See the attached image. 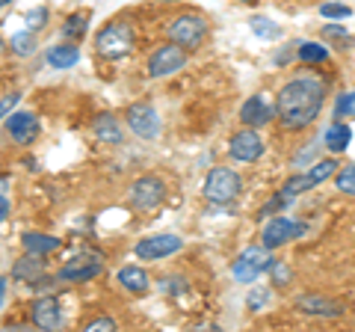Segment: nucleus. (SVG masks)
Here are the masks:
<instances>
[{
  "instance_id": "obj_15",
  "label": "nucleus",
  "mask_w": 355,
  "mask_h": 332,
  "mask_svg": "<svg viewBox=\"0 0 355 332\" xmlns=\"http://www.w3.org/2000/svg\"><path fill=\"white\" fill-rule=\"evenodd\" d=\"M6 128H9V137H12L15 142H21V146H30V142L39 137V119L33 113H24V110L9 116Z\"/></svg>"
},
{
  "instance_id": "obj_31",
  "label": "nucleus",
  "mask_w": 355,
  "mask_h": 332,
  "mask_svg": "<svg viewBox=\"0 0 355 332\" xmlns=\"http://www.w3.org/2000/svg\"><path fill=\"white\" fill-rule=\"evenodd\" d=\"M246 303H249L252 312H261V308L270 306V291H266V288H254V291H249Z\"/></svg>"
},
{
  "instance_id": "obj_32",
  "label": "nucleus",
  "mask_w": 355,
  "mask_h": 332,
  "mask_svg": "<svg viewBox=\"0 0 355 332\" xmlns=\"http://www.w3.org/2000/svg\"><path fill=\"white\" fill-rule=\"evenodd\" d=\"M270 276H272V282L275 285H291V267H287V264L284 261H272L270 264Z\"/></svg>"
},
{
  "instance_id": "obj_3",
  "label": "nucleus",
  "mask_w": 355,
  "mask_h": 332,
  "mask_svg": "<svg viewBox=\"0 0 355 332\" xmlns=\"http://www.w3.org/2000/svg\"><path fill=\"white\" fill-rule=\"evenodd\" d=\"M240 190H243V179L234 169H228V166H216L205 179V199L210 205L225 208L240 196Z\"/></svg>"
},
{
  "instance_id": "obj_34",
  "label": "nucleus",
  "mask_w": 355,
  "mask_h": 332,
  "mask_svg": "<svg viewBox=\"0 0 355 332\" xmlns=\"http://www.w3.org/2000/svg\"><path fill=\"white\" fill-rule=\"evenodd\" d=\"M24 21H27V27L39 30V27H44V21H48V9H44V6H39V9H30V13L24 15Z\"/></svg>"
},
{
  "instance_id": "obj_21",
  "label": "nucleus",
  "mask_w": 355,
  "mask_h": 332,
  "mask_svg": "<svg viewBox=\"0 0 355 332\" xmlns=\"http://www.w3.org/2000/svg\"><path fill=\"white\" fill-rule=\"evenodd\" d=\"M349 140H352V128H347L343 122H335L329 131H326V137H323V146L329 149V151H335V154H340L343 149L349 146Z\"/></svg>"
},
{
  "instance_id": "obj_35",
  "label": "nucleus",
  "mask_w": 355,
  "mask_h": 332,
  "mask_svg": "<svg viewBox=\"0 0 355 332\" xmlns=\"http://www.w3.org/2000/svg\"><path fill=\"white\" fill-rule=\"evenodd\" d=\"M116 329V320L113 317H95L86 324V332H113Z\"/></svg>"
},
{
  "instance_id": "obj_8",
  "label": "nucleus",
  "mask_w": 355,
  "mask_h": 332,
  "mask_svg": "<svg viewBox=\"0 0 355 332\" xmlns=\"http://www.w3.org/2000/svg\"><path fill=\"white\" fill-rule=\"evenodd\" d=\"M128 125H130L133 134L142 137V140H154V137L160 134V116H157V110H154L151 104H146V101L130 104V110H128Z\"/></svg>"
},
{
  "instance_id": "obj_22",
  "label": "nucleus",
  "mask_w": 355,
  "mask_h": 332,
  "mask_svg": "<svg viewBox=\"0 0 355 332\" xmlns=\"http://www.w3.org/2000/svg\"><path fill=\"white\" fill-rule=\"evenodd\" d=\"M77 60H80V51H77L74 45H53L48 51L51 69H71V65H77Z\"/></svg>"
},
{
  "instance_id": "obj_28",
  "label": "nucleus",
  "mask_w": 355,
  "mask_h": 332,
  "mask_svg": "<svg viewBox=\"0 0 355 332\" xmlns=\"http://www.w3.org/2000/svg\"><path fill=\"white\" fill-rule=\"evenodd\" d=\"M338 190L347 193V196H355V163L343 166V169L338 172Z\"/></svg>"
},
{
  "instance_id": "obj_18",
  "label": "nucleus",
  "mask_w": 355,
  "mask_h": 332,
  "mask_svg": "<svg viewBox=\"0 0 355 332\" xmlns=\"http://www.w3.org/2000/svg\"><path fill=\"white\" fill-rule=\"evenodd\" d=\"M42 270H44V258L42 256H36V252H27L24 258H21L15 267H12V276L18 282H27V285H33L36 279H42Z\"/></svg>"
},
{
  "instance_id": "obj_36",
  "label": "nucleus",
  "mask_w": 355,
  "mask_h": 332,
  "mask_svg": "<svg viewBox=\"0 0 355 332\" xmlns=\"http://www.w3.org/2000/svg\"><path fill=\"white\" fill-rule=\"evenodd\" d=\"M21 101V92H12V95H6L3 101H0V119H3L6 113H12V107Z\"/></svg>"
},
{
  "instance_id": "obj_24",
  "label": "nucleus",
  "mask_w": 355,
  "mask_h": 332,
  "mask_svg": "<svg viewBox=\"0 0 355 332\" xmlns=\"http://www.w3.org/2000/svg\"><path fill=\"white\" fill-rule=\"evenodd\" d=\"M329 57V51L317 42H299V60L302 63H323Z\"/></svg>"
},
{
  "instance_id": "obj_29",
  "label": "nucleus",
  "mask_w": 355,
  "mask_h": 332,
  "mask_svg": "<svg viewBox=\"0 0 355 332\" xmlns=\"http://www.w3.org/2000/svg\"><path fill=\"white\" fill-rule=\"evenodd\" d=\"M335 116L343 119V116H355V90L352 92H343L335 104Z\"/></svg>"
},
{
  "instance_id": "obj_16",
  "label": "nucleus",
  "mask_w": 355,
  "mask_h": 332,
  "mask_svg": "<svg viewBox=\"0 0 355 332\" xmlns=\"http://www.w3.org/2000/svg\"><path fill=\"white\" fill-rule=\"evenodd\" d=\"M296 306H299V312H305V315H320V317H340L343 315L340 303L329 300V297H317V294L296 297Z\"/></svg>"
},
{
  "instance_id": "obj_25",
  "label": "nucleus",
  "mask_w": 355,
  "mask_h": 332,
  "mask_svg": "<svg viewBox=\"0 0 355 332\" xmlns=\"http://www.w3.org/2000/svg\"><path fill=\"white\" fill-rule=\"evenodd\" d=\"M86 27H89V15H71V18L62 24V36H69V39H83V36H86Z\"/></svg>"
},
{
  "instance_id": "obj_2",
  "label": "nucleus",
  "mask_w": 355,
  "mask_h": 332,
  "mask_svg": "<svg viewBox=\"0 0 355 332\" xmlns=\"http://www.w3.org/2000/svg\"><path fill=\"white\" fill-rule=\"evenodd\" d=\"M133 42H137V33H133V27L128 21H113V24H107L101 33H98L95 48L107 60H121L133 51Z\"/></svg>"
},
{
  "instance_id": "obj_13",
  "label": "nucleus",
  "mask_w": 355,
  "mask_h": 332,
  "mask_svg": "<svg viewBox=\"0 0 355 332\" xmlns=\"http://www.w3.org/2000/svg\"><path fill=\"white\" fill-rule=\"evenodd\" d=\"M263 154V140L254 134L252 128L240 131V134L231 137V158L240 163H254Z\"/></svg>"
},
{
  "instance_id": "obj_41",
  "label": "nucleus",
  "mask_w": 355,
  "mask_h": 332,
  "mask_svg": "<svg viewBox=\"0 0 355 332\" xmlns=\"http://www.w3.org/2000/svg\"><path fill=\"white\" fill-rule=\"evenodd\" d=\"M9 3H12V0H0V6H9Z\"/></svg>"
},
{
  "instance_id": "obj_5",
  "label": "nucleus",
  "mask_w": 355,
  "mask_h": 332,
  "mask_svg": "<svg viewBox=\"0 0 355 332\" xmlns=\"http://www.w3.org/2000/svg\"><path fill=\"white\" fill-rule=\"evenodd\" d=\"M272 249L270 247H249L243 256L234 261V279L243 282V285H249L254 282L263 270H270V264H272Z\"/></svg>"
},
{
  "instance_id": "obj_42",
  "label": "nucleus",
  "mask_w": 355,
  "mask_h": 332,
  "mask_svg": "<svg viewBox=\"0 0 355 332\" xmlns=\"http://www.w3.org/2000/svg\"><path fill=\"white\" fill-rule=\"evenodd\" d=\"M240 3H254V0H240Z\"/></svg>"
},
{
  "instance_id": "obj_33",
  "label": "nucleus",
  "mask_w": 355,
  "mask_h": 332,
  "mask_svg": "<svg viewBox=\"0 0 355 332\" xmlns=\"http://www.w3.org/2000/svg\"><path fill=\"white\" fill-rule=\"evenodd\" d=\"M352 9L349 6H343V3H323L320 6V15L323 18H349Z\"/></svg>"
},
{
  "instance_id": "obj_17",
  "label": "nucleus",
  "mask_w": 355,
  "mask_h": 332,
  "mask_svg": "<svg viewBox=\"0 0 355 332\" xmlns=\"http://www.w3.org/2000/svg\"><path fill=\"white\" fill-rule=\"evenodd\" d=\"M92 131H95V137H98V140H101V142H110V146H121V142H125V131H121L119 119H116L113 113L95 116Z\"/></svg>"
},
{
  "instance_id": "obj_1",
  "label": "nucleus",
  "mask_w": 355,
  "mask_h": 332,
  "mask_svg": "<svg viewBox=\"0 0 355 332\" xmlns=\"http://www.w3.org/2000/svg\"><path fill=\"white\" fill-rule=\"evenodd\" d=\"M326 101V86L317 77H296V81L284 83L279 98H275V110L287 131H302L320 116V107Z\"/></svg>"
},
{
  "instance_id": "obj_10",
  "label": "nucleus",
  "mask_w": 355,
  "mask_h": 332,
  "mask_svg": "<svg viewBox=\"0 0 355 332\" xmlns=\"http://www.w3.org/2000/svg\"><path fill=\"white\" fill-rule=\"evenodd\" d=\"M302 235H305V223H293V219L275 217V219H270V223H266V229H263V247L279 249V247H284L287 240L302 238Z\"/></svg>"
},
{
  "instance_id": "obj_40",
  "label": "nucleus",
  "mask_w": 355,
  "mask_h": 332,
  "mask_svg": "<svg viewBox=\"0 0 355 332\" xmlns=\"http://www.w3.org/2000/svg\"><path fill=\"white\" fill-rule=\"evenodd\" d=\"M3 297H6V279H0V306H3Z\"/></svg>"
},
{
  "instance_id": "obj_4",
  "label": "nucleus",
  "mask_w": 355,
  "mask_h": 332,
  "mask_svg": "<svg viewBox=\"0 0 355 332\" xmlns=\"http://www.w3.org/2000/svg\"><path fill=\"white\" fill-rule=\"evenodd\" d=\"M166 36H169V42H175V45H181L184 51H193L202 45V39L207 36V21L202 15H178L169 21Z\"/></svg>"
},
{
  "instance_id": "obj_37",
  "label": "nucleus",
  "mask_w": 355,
  "mask_h": 332,
  "mask_svg": "<svg viewBox=\"0 0 355 332\" xmlns=\"http://www.w3.org/2000/svg\"><path fill=\"white\" fill-rule=\"evenodd\" d=\"M323 36L326 39H349V33L343 30V27H338V24H326L323 27Z\"/></svg>"
},
{
  "instance_id": "obj_39",
  "label": "nucleus",
  "mask_w": 355,
  "mask_h": 332,
  "mask_svg": "<svg viewBox=\"0 0 355 332\" xmlns=\"http://www.w3.org/2000/svg\"><path fill=\"white\" fill-rule=\"evenodd\" d=\"M9 217V202H6V196H0V223Z\"/></svg>"
},
{
  "instance_id": "obj_6",
  "label": "nucleus",
  "mask_w": 355,
  "mask_h": 332,
  "mask_svg": "<svg viewBox=\"0 0 355 332\" xmlns=\"http://www.w3.org/2000/svg\"><path fill=\"white\" fill-rule=\"evenodd\" d=\"M166 199V184L160 179H154V175H142L130 184V205L137 208V211H154V208H160Z\"/></svg>"
},
{
  "instance_id": "obj_11",
  "label": "nucleus",
  "mask_w": 355,
  "mask_h": 332,
  "mask_svg": "<svg viewBox=\"0 0 355 332\" xmlns=\"http://www.w3.org/2000/svg\"><path fill=\"white\" fill-rule=\"evenodd\" d=\"M184 247V240L178 235H154V238H146L137 243V258H146V261H157V258H166L178 252Z\"/></svg>"
},
{
  "instance_id": "obj_19",
  "label": "nucleus",
  "mask_w": 355,
  "mask_h": 332,
  "mask_svg": "<svg viewBox=\"0 0 355 332\" xmlns=\"http://www.w3.org/2000/svg\"><path fill=\"white\" fill-rule=\"evenodd\" d=\"M119 282H121V288L125 291H130V294H142V291H148V273L142 270V267H137V264H130V267H121L119 270Z\"/></svg>"
},
{
  "instance_id": "obj_30",
  "label": "nucleus",
  "mask_w": 355,
  "mask_h": 332,
  "mask_svg": "<svg viewBox=\"0 0 355 332\" xmlns=\"http://www.w3.org/2000/svg\"><path fill=\"white\" fill-rule=\"evenodd\" d=\"M160 291L169 294V297H178L187 291V282L181 279V276H166V279H160Z\"/></svg>"
},
{
  "instance_id": "obj_27",
  "label": "nucleus",
  "mask_w": 355,
  "mask_h": 332,
  "mask_svg": "<svg viewBox=\"0 0 355 332\" xmlns=\"http://www.w3.org/2000/svg\"><path fill=\"white\" fill-rule=\"evenodd\" d=\"M9 45H12V51L21 53V57H30V53L36 51V36H33V33H15Z\"/></svg>"
},
{
  "instance_id": "obj_14",
  "label": "nucleus",
  "mask_w": 355,
  "mask_h": 332,
  "mask_svg": "<svg viewBox=\"0 0 355 332\" xmlns=\"http://www.w3.org/2000/svg\"><path fill=\"white\" fill-rule=\"evenodd\" d=\"M33 320H36L39 329H62L65 317H62V308L53 297H39L33 303Z\"/></svg>"
},
{
  "instance_id": "obj_26",
  "label": "nucleus",
  "mask_w": 355,
  "mask_h": 332,
  "mask_svg": "<svg viewBox=\"0 0 355 332\" xmlns=\"http://www.w3.org/2000/svg\"><path fill=\"white\" fill-rule=\"evenodd\" d=\"M249 27H252L254 33H258L261 39H275V36H279V33H282L279 27L272 24L270 18H263V15H252V18H249Z\"/></svg>"
},
{
  "instance_id": "obj_43",
  "label": "nucleus",
  "mask_w": 355,
  "mask_h": 332,
  "mask_svg": "<svg viewBox=\"0 0 355 332\" xmlns=\"http://www.w3.org/2000/svg\"><path fill=\"white\" fill-rule=\"evenodd\" d=\"M166 3H175V0H166Z\"/></svg>"
},
{
  "instance_id": "obj_9",
  "label": "nucleus",
  "mask_w": 355,
  "mask_h": 332,
  "mask_svg": "<svg viewBox=\"0 0 355 332\" xmlns=\"http://www.w3.org/2000/svg\"><path fill=\"white\" fill-rule=\"evenodd\" d=\"M101 270H104V264L98 256H77L60 267L57 282H89L95 276H101Z\"/></svg>"
},
{
  "instance_id": "obj_20",
  "label": "nucleus",
  "mask_w": 355,
  "mask_h": 332,
  "mask_svg": "<svg viewBox=\"0 0 355 332\" xmlns=\"http://www.w3.org/2000/svg\"><path fill=\"white\" fill-rule=\"evenodd\" d=\"M27 252H36V256H48V252L60 249V240L51 238V235H42V231H27L24 238H21Z\"/></svg>"
},
{
  "instance_id": "obj_7",
  "label": "nucleus",
  "mask_w": 355,
  "mask_h": 332,
  "mask_svg": "<svg viewBox=\"0 0 355 332\" xmlns=\"http://www.w3.org/2000/svg\"><path fill=\"white\" fill-rule=\"evenodd\" d=\"M187 65V51L181 45H175V42H169V45H163L151 53L148 60V74L151 77H166V74H175L178 69H184Z\"/></svg>"
},
{
  "instance_id": "obj_38",
  "label": "nucleus",
  "mask_w": 355,
  "mask_h": 332,
  "mask_svg": "<svg viewBox=\"0 0 355 332\" xmlns=\"http://www.w3.org/2000/svg\"><path fill=\"white\" fill-rule=\"evenodd\" d=\"M317 149H320V140L314 142V146H308L305 151H299V154H296V163H305V160H311V158H314V151H317Z\"/></svg>"
},
{
  "instance_id": "obj_12",
  "label": "nucleus",
  "mask_w": 355,
  "mask_h": 332,
  "mask_svg": "<svg viewBox=\"0 0 355 332\" xmlns=\"http://www.w3.org/2000/svg\"><path fill=\"white\" fill-rule=\"evenodd\" d=\"M272 116H279V110H275V104L266 95H252L249 101L240 107V119L246 128H261L266 122H272Z\"/></svg>"
},
{
  "instance_id": "obj_23",
  "label": "nucleus",
  "mask_w": 355,
  "mask_h": 332,
  "mask_svg": "<svg viewBox=\"0 0 355 332\" xmlns=\"http://www.w3.org/2000/svg\"><path fill=\"white\" fill-rule=\"evenodd\" d=\"M311 187H317V181H314V179H311V175H308V172H305V175H296V179H291V181H287V184L282 187V193H279V196L284 199V202H287V205H291V202H293V199H296V196H302V193H308V190H311Z\"/></svg>"
}]
</instances>
